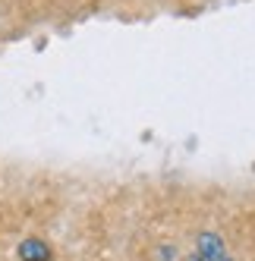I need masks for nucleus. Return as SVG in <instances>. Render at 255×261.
Segmentation results:
<instances>
[{"instance_id":"obj_1","label":"nucleus","mask_w":255,"mask_h":261,"mask_svg":"<svg viewBox=\"0 0 255 261\" xmlns=\"http://www.w3.org/2000/svg\"><path fill=\"white\" fill-rule=\"evenodd\" d=\"M198 255H202L205 261H221V258L227 255V249H224V239L217 236V233H211V230L198 233Z\"/></svg>"},{"instance_id":"obj_2","label":"nucleus","mask_w":255,"mask_h":261,"mask_svg":"<svg viewBox=\"0 0 255 261\" xmlns=\"http://www.w3.org/2000/svg\"><path fill=\"white\" fill-rule=\"evenodd\" d=\"M19 258L22 261H50V246L41 239H26L19 246Z\"/></svg>"},{"instance_id":"obj_3","label":"nucleus","mask_w":255,"mask_h":261,"mask_svg":"<svg viewBox=\"0 0 255 261\" xmlns=\"http://www.w3.org/2000/svg\"><path fill=\"white\" fill-rule=\"evenodd\" d=\"M173 252H176L173 246H167V249H161V261H173Z\"/></svg>"},{"instance_id":"obj_4","label":"nucleus","mask_w":255,"mask_h":261,"mask_svg":"<svg viewBox=\"0 0 255 261\" xmlns=\"http://www.w3.org/2000/svg\"><path fill=\"white\" fill-rule=\"evenodd\" d=\"M186 261H205V258H202V255H198V252H195V255H189Z\"/></svg>"},{"instance_id":"obj_5","label":"nucleus","mask_w":255,"mask_h":261,"mask_svg":"<svg viewBox=\"0 0 255 261\" xmlns=\"http://www.w3.org/2000/svg\"><path fill=\"white\" fill-rule=\"evenodd\" d=\"M221 261H233V258H230V255H224V258H221Z\"/></svg>"}]
</instances>
